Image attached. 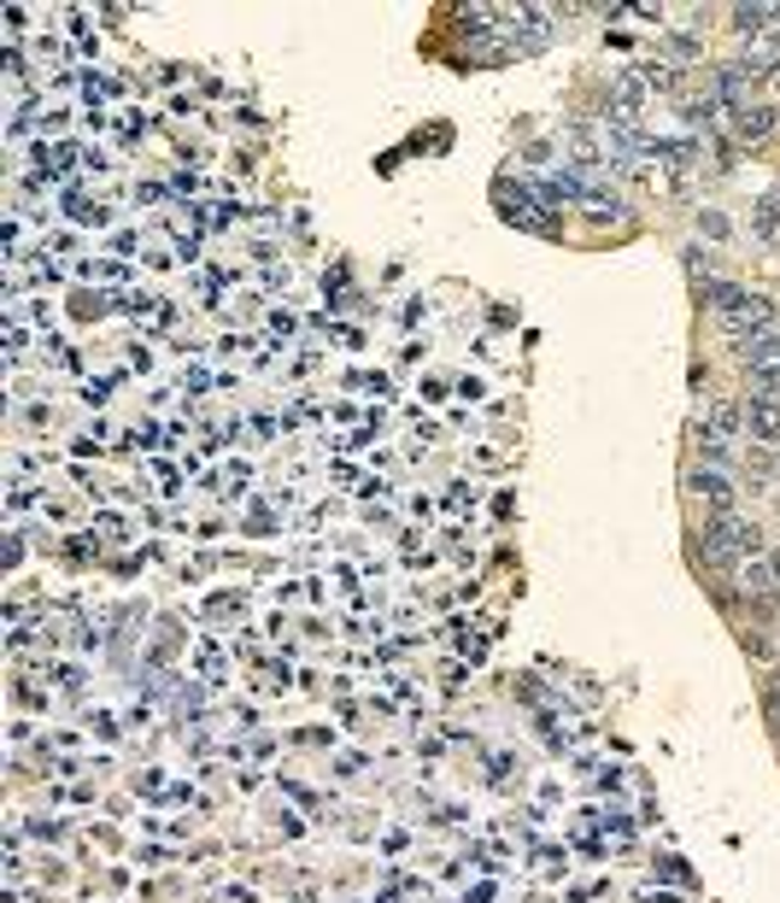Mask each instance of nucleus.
Returning a JSON list of instances; mask_svg holds the SVG:
<instances>
[{
	"label": "nucleus",
	"mask_w": 780,
	"mask_h": 903,
	"mask_svg": "<svg viewBox=\"0 0 780 903\" xmlns=\"http://www.w3.org/2000/svg\"><path fill=\"white\" fill-rule=\"evenodd\" d=\"M757 235L763 241H780V189L769 200H757Z\"/></svg>",
	"instance_id": "obj_9"
},
{
	"label": "nucleus",
	"mask_w": 780,
	"mask_h": 903,
	"mask_svg": "<svg viewBox=\"0 0 780 903\" xmlns=\"http://www.w3.org/2000/svg\"><path fill=\"white\" fill-rule=\"evenodd\" d=\"M77 312L82 317H100V312H107V300H100V294H77Z\"/></svg>",
	"instance_id": "obj_13"
},
{
	"label": "nucleus",
	"mask_w": 780,
	"mask_h": 903,
	"mask_svg": "<svg viewBox=\"0 0 780 903\" xmlns=\"http://www.w3.org/2000/svg\"><path fill=\"white\" fill-rule=\"evenodd\" d=\"M698 230H705L710 241H722V235H728V217H722V212H698Z\"/></svg>",
	"instance_id": "obj_12"
},
{
	"label": "nucleus",
	"mask_w": 780,
	"mask_h": 903,
	"mask_svg": "<svg viewBox=\"0 0 780 903\" xmlns=\"http://www.w3.org/2000/svg\"><path fill=\"white\" fill-rule=\"evenodd\" d=\"M746 423H751V440H763V446H780V394H751V410H746Z\"/></svg>",
	"instance_id": "obj_4"
},
{
	"label": "nucleus",
	"mask_w": 780,
	"mask_h": 903,
	"mask_svg": "<svg viewBox=\"0 0 780 903\" xmlns=\"http://www.w3.org/2000/svg\"><path fill=\"white\" fill-rule=\"evenodd\" d=\"M640 82H646V89H675L669 59H646V65H640Z\"/></svg>",
	"instance_id": "obj_10"
},
{
	"label": "nucleus",
	"mask_w": 780,
	"mask_h": 903,
	"mask_svg": "<svg viewBox=\"0 0 780 903\" xmlns=\"http://www.w3.org/2000/svg\"><path fill=\"white\" fill-rule=\"evenodd\" d=\"M774 18H780V7H733V12H728V24H733L739 35H757V30H769Z\"/></svg>",
	"instance_id": "obj_8"
},
{
	"label": "nucleus",
	"mask_w": 780,
	"mask_h": 903,
	"mask_svg": "<svg viewBox=\"0 0 780 903\" xmlns=\"http://www.w3.org/2000/svg\"><path fill=\"white\" fill-rule=\"evenodd\" d=\"M705 428H710V435H722V440H733L739 428H746V410H739V399H716L710 417H705Z\"/></svg>",
	"instance_id": "obj_6"
},
{
	"label": "nucleus",
	"mask_w": 780,
	"mask_h": 903,
	"mask_svg": "<svg viewBox=\"0 0 780 903\" xmlns=\"http://www.w3.org/2000/svg\"><path fill=\"white\" fill-rule=\"evenodd\" d=\"M733 130H739V141H769L780 130V118L769 106H746V112H733Z\"/></svg>",
	"instance_id": "obj_5"
},
{
	"label": "nucleus",
	"mask_w": 780,
	"mask_h": 903,
	"mask_svg": "<svg viewBox=\"0 0 780 903\" xmlns=\"http://www.w3.org/2000/svg\"><path fill=\"white\" fill-rule=\"evenodd\" d=\"M687 264H692V271H705V276H710V253H705V246H687Z\"/></svg>",
	"instance_id": "obj_14"
},
{
	"label": "nucleus",
	"mask_w": 780,
	"mask_h": 903,
	"mask_svg": "<svg viewBox=\"0 0 780 903\" xmlns=\"http://www.w3.org/2000/svg\"><path fill=\"white\" fill-rule=\"evenodd\" d=\"M698 546H705V558L716 569H733V564H751L757 551H763V528L751 517H739V510H722V517H705Z\"/></svg>",
	"instance_id": "obj_1"
},
{
	"label": "nucleus",
	"mask_w": 780,
	"mask_h": 903,
	"mask_svg": "<svg viewBox=\"0 0 780 903\" xmlns=\"http://www.w3.org/2000/svg\"><path fill=\"white\" fill-rule=\"evenodd\" d=\"M223 903H253V892H223Z\"/></svg>",
	"instance_id": "obj_15"
},
{
	"label": "nucleus",
	"mask_w": 780,
	"mask_h": 903,
	"mask_svg": "<svg viewBox=\"0 0 780 903\" xmlns=\"http://www.w3.org/2000/svg\"><path fill=\"white\" fill-rule=\"evenodd\" d=\"M739 581H746V599H757V610H763L769 599H774V569H763V564H746V569H739Z\"/></svg>",
	"instance_id": "obj_7"
},
{
	"label": "nucleus",
	"mask_w": 780,
	"mask_h": 903,
	"mask_svg": "<svg viewBox=\"0 0 780 903\" xmlns=\"http://www.w3.org/2000/svg\"><path fill=\"white\" fill-rule=\"evenodd\" d=\"M698 452L710 458V469H716V464H728V440H722V435H710L705 423H698Z\"/></svg>",
	"instance_id": "obj_11"
},
{
	"label": "nucleus",
	"mask_w": 780,
	"mask_h": 903,
	"mask_svg": "<svg viewBox=\"0 0 780 903\" xmlns=\"http://www.w3.org/2000/svg\"><path fill=\"white\" fill-rule=\"evenodd\" d=\"M499 212L510 223H523V230H551V217L540 212V189H510V182H499Z\"/></svg>",
	"instance_id": "obj_3"
},
{
	"label": "nucleus",
	"mask_w": 780,
	"mask_h": 903,
	"mask_svg": "<svg viewBox=\"0 0 780 903\" xmlns=\"http://www.w3.org/2000/svg\"><path fill=\"white\" fill-rule=\"evenodd\" d=\"M687 493H692V499H705V505H710V517H722V510H733V493H739V487L722 476V469L698 464L692 476H687Z\"/></svg>",
	"instance_id": "obj_2"
}]
</instances>
